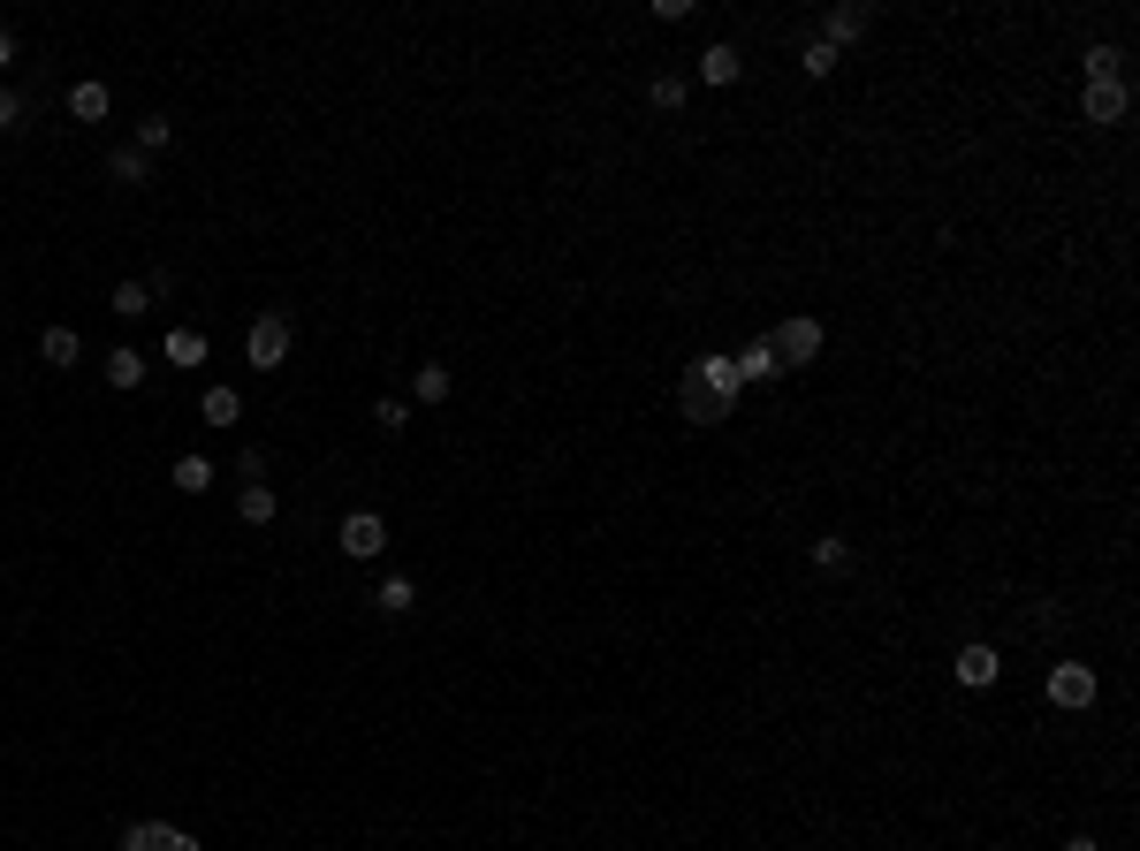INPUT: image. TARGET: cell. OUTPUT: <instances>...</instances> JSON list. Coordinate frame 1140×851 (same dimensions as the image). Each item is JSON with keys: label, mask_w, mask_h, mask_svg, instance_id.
Returning <instances> with one entry per match:
<instances>
[{"label": "cell", "mask_w": 1140, "mask_h": 851, "mask_svg": "<svg viewBox=\"0 0 1140 851\" xmlns=\"http://www.w3.org/2000/svg\"><path fill=\"white\" fill-rule=\"evenodd\" d=\"M107 107H115V99H107L99 77H85V85L69 91V115H77V123H107Z\"/></svg>", "instance_id": "obj_17"}, {"label": "cell", "mask_w": 1140, "mask_h": 851, "mask_svg": "<svg viewBox=\"0 0 1140 851\" xmlns=\"http://www.w3.org/2000/svg\"><path fill=\"white\" fill-rule=\"evenodd\" d=\"M867 23H875V8H859V0H837V8L821 16V46H837V53H845V46L867 39Z\"/></svg>", "instance_id": "obj_9"}, {"label": "cell", "mask_w": 1140, "mask_h": 851, "mask_svg": "<svg viewBox=\"0 0 1140 851\" xmlns=\"http://www.w3.org/2000/svg\"><path fill=\"white\" fill-rule=\"evenodd\" d=\"M373 433H388V441L411 433V403H403V395H380V403H373Z\"/></svg>", "instance_id": "obj_21"}, {"label": "cell", "mask_w": 1140, "mask_h": 851, "mask_svg": "<svg viewBox=\"0 0 1140 851\" xmlns=\"http://www.w3.org/2000/svg\"><path fill=\"white\" fill-rule=\"evenodd\" d=\"M198 419H206V426H236V419H244V395H236V388H206V395H198Z\"/></svg>", "instance_id": "obj_16"}, {"label": "cell", "mask_w": 1140, "mask_h": 851, "mask_svg": "<svg viewBox=\"0 0 1140 851\" xmlns=\"http://www.w3.org/2000/svg\"><path fill=\"white\" fill-rule=\"evenodd\" d=\"M1064 851H1102V844L1095 837H1064Z\"/></svg>", "instance_id": "obj_33"}, {"label": "cell", "mask_w": 1140, "mask_h": 851, "mask_svg": "<svg viewBox=\"0 0 1140 851\" xmlns=\"http://www.w3.org/2000/svg\"><path fill=\"white\" fill-rule=\"evenodd\" d=\"M123 851H198L191 829H175V821H129L123 829Z\"/></svg>", "instance_id": "obj_8"}, {"label": "cell", "mask_w": 1140, "mask_h": 851, "mask_svg": "<svg viewBox=\"0 0 1140 851\" xmlns=\"http://www.w3.org/2000/svg\"><path fill=\"white\" fill-rule=\"evenodd\" d=\"M373 608H380V616H411V608H419V586H411L403 570H388L380 594H373Z\"/></svg>", "instance_id": "obj_14"}, {"label": "cell", "mask_w": 1140, "mask_h": 851, "mask_svg": "<svg viewBox=\"0 0 1140 851\" xmlns=\"http://www.w3.org/2000/svg\"><path fill=\"white\" fill-rule=\"evenodd\" d=\"M738 395H746V381H738V365H730L722 350L692 358V365L676 373V411H684V426H730Z\"/></svg>", "instance_id": "obj_1"}, {"label": "cell", "mask_w": 1140, "mask_h": 851, "mask_svg": "<svg viewBox=\"0 0 1140 851\" xmlns=\"http://www.w3.org/2000/svg\"><path fill=\"white\" fill-rule=\"evenodd\" d=\"M168 137H175V123H168V115H145V123H137V153H160Z\"/></svg>", "instance_id": "obj_28"}, {"label": "cell", "mask_w": 1140, "mask_h": 851, "mask_svg": "<svg viewBox=\"0 0 1140 851\" xmlns=\"http://www.w3.org/2000/svg\"><path fill=\"white\" fill-rule=\"evenodd\" d=\"M821 320H783V327H768V350H776V365L791 373V365H813L821 358Z\"/></svg>", "instance_id": "obj_4"}, {"label": "cell", "mask_w": 1140, "mask_h": 851, "mask_svg": "<svg viewBox=\"0 0 1140 851\" xmlns=\"http://www.w3.org/2000/svg\"><path fill=\"white\" fill-rule=\"evenodd\" d=\"M290 342H296V320L274 304V312H259L252 335H244V358H252L259 373H274V365H290Z\"/></svg>", "instance_id": "obj_2"}, {"label": "cell", "mask_w": 1140, "mask_h": 851, "mask_svg": "<svg viewBox=\"0 0 1140 851\" xmlns=\"http://www.w3.org/2000/svg\"><path fill=\"white\" fill-rule=\"evenodd\" d=\"M738 77H746V53H738L730 39H715L708 53H700V85H738Z\"/></svg>", "instance_id": "obj_11"}, {"label": "cell", "mask_w": 1140, "mask_h": 851, "mask_svg": "<svg viewBox=\"0 0 1140 851\" xmlns=\"http://www.w3.org/2000/svg\"><path fill=\"white\" fill-rule=\"evenodd\" d=\"M837 61H845V53H837V46H821V39H806V53H799L806 77H837Z\"/></svg>", "instance_id": "obj_25"}, {"label": "cell", "mask_w": 1140, "mask_h": 851, "mask_svg": "<svg viewBox=\"0 0 1140 851\" xmlns=\"http://www.w3.org/2000/svg\"><path fill=\"white\" fill-rule=\"evenodd\" d=\"M845 563H851V540H845V532H821V540H813V570H829V578H837Z\"/></svg>", "instance_id": "obj_23"}, {"label": "cell", "mask_w": 1140, "mask_h": 851, "mask_svg": "<svg viewBox=\"0 0 1140 851\" xmlns=\"http://www.w3.org/2000/svg\"><path fill=\"white\" fill-rule=\"evenodd\" d=\"M77 350H85V342H77V327H46V335H39V358H46V365H61V373L77 365Z\"/></svg>", "instance_id": "obj_19"}, {"label": "cell", "mask_w": 1140, "mask_h": 851, "mask_svg": "<svg viewBox=\"0 0 1140 851\" xmlns=\"http://www.w3.org/2000/svg\"><path fill=\"white\" fill-rule=\"evenodd\" d=\"M335 548L350 555V563H380V555H388V525H380L373 510H350L335 525Z\"/></svg>", "instance_id": "obj_5"}, {"label": "cell", "mask_w": 1140, "mask_h": 851, "mask_svg": "<svg viewBox=\"0 0 1140 851\" xmlns=\"http://www.w3.org/2000/svg\"><path fill=\"white\" fill-rule=\"evenodd\" d=\"M99 373H107V388H145V373H153V365H145V350H129V342H115Z\"/></svg>", "instance_id": "obj_12"}, {"label": "cell", "mask_w": 1140, "mask_h": 851, "mask_svg": "<svg viewBox=\"0 0 1140 851\" xmlns=\"http://www.w3.org/2000/svg\"><path fill=\"white\" fill-rule=\"evenodd\" d=\"M730 365H738V381H746V388H776V381H783V365H776L768 335H753L746 350H738V358H730Z\"/></svg>", "instance_id": "obj_10"}, {"label": "cell", "mask_w": 1140, "mask_h": 851, "mask_svg": "<svg viewBox=\"0 0 1140 851\" xmlns=\"http://www.w3.org/2000/svg\"><path fill=\"white\" fill-rule=\"evenodd\" d=\"M274 510H282V502H274L266 479H259V487H236V517H244V525H274Z\"/></svg>", "instance_id": "obj_18"}, {"label": "cell", "mask_w": 1140, "mask_h": 851, "mask_svg": "<svg viewBox=\"0 0 1140 851\" xmlns=\"http://www.w3.org/2000/svg\"><path fill=\"white\" fill-rule=\"evenodd\" d=\"M951 677L966 684V692H988V684L1004 677V654H996L988 638H966V646H958V662H951Z\"/></svg>", "instance_id": "obj_7"}, {"label": "cell", "mask_w": 1140, "mask_h": 851, "mask_svg": "<svg viewBox=\"0 0 1140 851\" xmlns=\"http://www.w3.org/2000/svg\"><path fill=\"white\" fill-rule=\"evenodd\" d=\"M115 312H123V320H145V312H153V290H145V282H123V290H115Z\"/></svg>", "instance_id": "obj_26"}, {"label": "cell", "mask_w": 1140, "mask_h": 851, "mask_svg": "<svg viewBox=\"0 0 1140 851\" xmlns=\"http://www.w3.org/2000/svg\"><path fill=\"white\" fill-rule=\"evenodd\" d=\"M1050 707L1088 715V707H1095V669H1088V662H1056L1050 669Z\"/></svg>", "instance_id": "obj_6"}, {"label": "cell", "mask_w": 1140, "mask_h": 851, "mask_svg": "<svg viewBox=\"0 0 1140 851\" xmlns=\"http://www.w3.org/2000/svg\"><path fill=\"white\" fill-rule=\"evenodd\" d=\"M1080 115L1095 129H1118L1126 115H1133V85L1126 77H1088V91H1080Z\"/></svg>", "instance_id": "obj_3"}, {"label": "cell", "mask_w": 1140, "mask_h": 851, "mask_svg": "<svg viewBox=\"0 0 1140 851\" xmlns=\"http://www.w3.org/2000/svg\"><path fill=\"white\" fill-rule=\"evenodd\" d=\"M1088 77H1126V46H1088Z\"/></svg>", "instance_id": "obj_27"}, {"label": "cell", "mask_w": 1140, "mask_h": 851, "mask_svg": "<svg viewBox=\"0 0 1140 851\" xmlns=\"http://www.w3.org/2000/svg\"><path fill=\"white\" fill-rule=\"evenodd\" d=\"M236 479L259 487V479H266V449H244V457H236Z\"/></svg>", "instance_id": "obj_29"}, {"label": "cell", "mask_w": 1140, "mask_h": 851, "mask_svg": "<svg viewBox=\"0 0 1140 851\" xmlns=\"http://www.w3.org/2000/svg\"><path fill=\"white\" fill-rule=\"evenodd\" d=\"M175 487H183V495H206V487H213V464L198 457V449H191V457H175Z\"/></svg>", "instance_id": "obj_22"}, {"label": "cell", "mask_w": 1140, "mask_h": 851, "mask_svg": "<svg viewBox=\"0 0 1140 851\" xmlns=\"http://www.w3.org/2000/svg\"><path fill=\"white\" fill-rule=\"evenodd\" d=\"M8 61H16V31H0V69H8Z\"/></svg>", "instance_id": "obj_32"}, {"label": "cell", "mask_w": 1140, "mask_h": 851, "mask_svg": "<svg viewBox=\"0 0 1140 851\" xmlns=\"http://www.w3.org/2000/svg\"><path fill=\"white\" fill-rule=\"evenodd\" d=\"M107 175H115L123 190H137V183H153V153H137V145H115V160H107Z\"/></svg>", "instance_id": "obj_15"}, {"label": "cell", "mask_w": 1140, "mask_h": 851, "mask_svg": "<svg viewBox=\"0 0 1140 851\" xmlns=\"http://www.w3.org/2000/svg\"><path fill=\"white\" fill-rule=\"evenodd\" d=\"M206 350H213V342L198 335V327H168V342H160V358H168V365H183V373H191V365H206Z\"/></svg>", "instance_id": "obj_13"}, {"label": "cell", "mask_w": 1140, "mask_h": 851, "mask_svg": "<svg viewBox=\"0 0 1140 851\" xmlns=\"http://www.w3.org/2000/svg\"><path fill=\"white\" fill-rule=\"evenodd\" d=\"M646 99H654L662 115H676V107L692 99V85H684V77H654V85H646Z\"/></svg>", "instance_id": "obj_24"}, {"label": "cell", "mask_w": 1140, "mask_h": 851, "mask_svg": "<svg viewBox=\"0 0 1140 851\" xmlns=\"http://www.w3.org/2000/svg\"><path fill=\"white\" fill-rule=\"evenodd\" d=\"M449 388H457L449 365H419V373H411V403H449Z\"/></svg>", "instance_id": "obj_20"}, {"label": "cell", "mask_w": 1140, "mask_h": 851, "mask_svg": "<svg viewBox=\"0 0 1140 851\" xmlns=\"http://www.w3.org/2000/svg\"><path fill=\"white\" fill-rule=\"evenodd\" d=\"M0 129H23V99H16L8 85H0Z\"/></svg>", "instance_id": "obj_30"}, {"label": "cell", "mask_w": 1140, "mask_h": 851, "mask_svg": "<svg viewBox=\"0 0 1140 851\" xmlns=\"http://www.w3.org/2000/svg\"><path fill=\"white\" fill-rule=\"evenodd\" d=\"M145 290H153V304L175 297V266H153V274H145Z\"/></svg>", "instance_id": "obj_31"}]
</instances>
